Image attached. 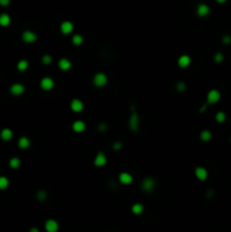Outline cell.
<instances>
[{
	"mask_svg": "<svg viewBox=\"0 0 231 232\" xmlns=\"http://www.w3.org/2000/svg\"><path fill=\"white\" fill-rule=\"evenodd\" d=\"M22 39H23L25 43H34L37 40V34L32 32V31H25L23 35H22Z\"/></svg>",
	"mask_w": 231,
	"mask_h": 232,
	"instance_id": "5",
	"label": "cell"
},
{
	"mask_svg": "<svg viewBox=\"0 0 231 232\" xmlns=\"http://www.w3.org/2000/svg\"><path fill=\"white\" fill-rule=\"evenodd\" d=\"M154 187H155V181L152 178H146L142 183V189L145 190V191H151V190L154 189Z\"/></svg>",
	"mask_w": 231,
	"mask_h": 232,
	"instance_id": "9",
	"label": "cell"
},
{
	"mask_svg": "<svg viewBox=\"0 0 231 232\" xmlns=\"http://www.w3.org/2000/svg\"><path fill=\"white\" fill-rule=\"evenodd\" d=\"M206 106H207V105H206V104H204V105H203V108H202V109H201V112H203V111H204V110L206 109Z\"/></svg>",
	"mask_w": 231,
	"mask_h": 232,
	"instance_id": "36",
	"label": "cell"
},
{
	"mask_svg": "<svg viewBox=\"0 0 231 232\" xmlns=\"http://www.w3.org/2000/svg\"><path fill=\"white\" fill-rule=\"evenodd\" d=\"M58 66H59V68L61 70L67 71V70L70 69L72 62H70V60H68L67 58H61V59L59 60V62H58Z\"/></svg>",
	"mask_w": 231,
	"mask_h": 232,
	"instance_id": "15",
	"label": "cell"
},
{
	"mask_svg": "<svg viewBox=\"0 0 231 232\" xmlns=\"http://www.w3.org/2000/svg\"><path fill=\"white\" fill-rule=\"evenodd\" d=\"M222 42L224 44H230L231 43V37L230 35H224L222 37Z\"/></svg>",
	"mask_w": 231,
	"mask_h": 232,
	"instance_id": "32",
	"label": "cell"
},
{
	"mask_svg": "<svg viewBox=\"0 0 231 232\" xmlns=\"http://www.w3.org/2000/svg\"><path fill=\"white\" fill-rule=\"evenodd\" d=\"M201 139L203 142H210L212 139V133L210 130H203L201 133Z\"/></svg>",
	"mask_w": 231,
	"mask_h": 232,
	"instance_id": "23",
	"label": "cell"
},
{
	"mask_svg": "<svg viewBox=\"0 0 231 232\" xmlns=\"http://www.w3.org/2000/svg\"><path fill=\"white\" fill-rule=\"evenodd\" d=\"M46 198V191L41 190V191L37 192V199H39V200H44Z\"/></svg>",
	"mask_w": 231,
	"mask_h": 232,
	"instance_id": "30",
	"label": "cell"
},
{
	"mask_svg": "<svg viewBox=\"0 0 231 232\" xmlns=\"http://www.w3.org/2000/svg\"><path fill=\"white\" fill-rule=\"evenodd\" d=\"M99 129L101 130V131H104V130L107 129V125L106 123H100V126H99Z\"/></svg>",
	"mask_w": 231,
	"mask_h": 232,
	"instance_id": "35",
	"label": "cell"
},
{
	"mask_svg": "<svg viewBox=\"0 0 231 232\" xmlns=\"http://www.w3.org/2000/svg\"><path fill=\"white\" fill-rule=\"evenodd\" d=\"M9 2H10V0H0V5H1L2 7L8 6V5H9Z\"/></svg>",
	"mask_w": 231,
	"mask_h": 232,
	"instance_id": "34",
	"label": "cell"
},
{
	"mask_svg": "<svg viewBox=\"0 0 231 232\" xmlns=\"http://www.w3.org/2000/svg\"><path fill=\"white\" fill-rule=\"evenodd\" d=\"M85 122L82 121V120H76L75 122L73 123V130L75 133H83L85 130Z\"/></svg>",
	"mask_w": 231,
	"mask_h": 232,
	"instance_id": "17",
	"label": "cell"
},
{
	"mask_svg": "<svg viewBox=\"0 0 231 232\" xmlns=\"http://www.w3.org/2000/svg\"><path fill=\"white\" fill-rule=\"evenodd\" d=\"M72 42H73L74 45H81V44L84 42V40H83L82 35L76 34V35H74V37H73V39H72Z\"/></svg>",
	"mask_w": 231,
	"mask_h": 232,
	"instance_id": "25",
	"label": "cell"
},
{
	"mask_svg": "<svg viewBox=\"0 0 231 232\" xmlns=\"http://www.w3.org/2000/svg\"><path fill=\"white\" fill-rule=\"evenodd\" d=\"M223 60H224V57H223V54H222V53L218 52V53H215V54H214V61H215V62L220 63V62H222Z\"/></svg>",
	"mask_w": 231,
	"mask_h": 232,
	"instance_id": "29",
	"label": "cell"
},
{
	"mask_svg": "<svg viewBox=\"0 0 231 232\" xmlns=\"http://www.w3.org/2000/svg\"><path fill=\"white\" fill-rule=\"evenodd\" d=\"M9 185V180L7 179L6 177H0V190L6 189Z\"/></svg>",
	"mask_w": 231,
	"mask_h": 232,
	"instance_id": "27",
	"label": "cell"
},
{
	"mask_svg": "<svg viewBox=\"0 0 231 232\" xmlns=\"http://www.w3.org/2000/svg\"><path fill=\"white\" fill-rule=\"evenodd\" d=\"M42 62L44 63V65L51 63L52 62V57L50 56V54H44V56L42 57Z\"/></svg>",
	"mask_w": 231,
	"mask_h": 232,
	"instance_id": "28",
	"label": "cell"
},
{
	"mask_svg": "<svg viewBox=\"0 0 231 232\" xmlns=\"http://www.w3.org/2000/svg\"><path fill=\"white\" fill-rule=\"evenodd\" d=\"M31 145V142L30 139L27 138V137H20V140H18V146H20V148L22 149H26L28 148V146Z\"/></svg>",
	"mask_w": 231,
	"mask_h": 232,
	"instance_id": "19",
	"label": "cell"
},
{
	"mask_svg": "<svg viewBox=\"0 0 231 232\" xmlns=\"http://www.w3.org/2000/svg\"><path fill=\"white\" fill-rule=\"evenodd\" d=\"M93 83L96 87H103L108 83V77H107L106 74L103 73H98L94 75V78H93Z\"/></svg>",
	"mask_w": 231,
	"mask_h": 232,
	"instance_id": "1",
	"label": "cell"
},
{
	"mask_svg": "<svg viewBox=\"0 0 231 232\" xmlns=\"http://www.w3.org/2000/svg\"><path fill=\"white\" fill-rule=\"evenodd\" d=\"M9 165L11 166L13 169H17V168H20V160L18 159V157H13V159L9 161Z\"/></svg>",
	"mask_w": 231,
	"mask_h": 232,
	"instance_id": "26",
	"label": "cell"
},
{
	"mask_svg": "<svg viewBox=\"0 0 231 232\" xmlns=\"http://www.w3.org/2000/svg\"><path fill=\"white\" fill-rule=\"evenodd\" d=\"M186 90V84L182 83V82H179L178 84H177V91H179V92H182V91Z\"/></svg>",
	"mask_w": 231,
	"mask_h": 232,
	"instance_id": "31",
	"label": "cell"
},
{
	"mask_svg": "<svg viewBox=\"0 0 231 232\" xmlns=\"http://www.w3.org/2000/svg\"><path fill=\"white\" fill-rule=\"evenodd\" d=\"M195 176H196V178H197L198 180L205 181V180L207 179L208 172H207V170L205 169V168H203V166H197V168L195 169Z\"/></svg>",
	"mask_w": 231,
	"mask_h": 232,
	"instance_id": "6",
	"label": "cell"
},
{
	"mask_svg": "<svg viewBox=\"0 0 231 232\" xmlns=\"http://www.w3.org/2000/svg\"><path fill=\"white\" fill-rule=\"evenodd\" d=\"M143 211H144V206L142 204H139V203H136V204H134L132 206V212L135 215H139L141 213H143Z\"/></svg>",
	"mask_w": 231,
	"mask_h": 232,
	"instance_id": "21",
	"label": "cell"
},
{
	"mask_svg": "<svg viewBox=\"0 0 231 232\" xmlns=\"http://www.w3.org/2000/svg\"><path fill=\"white\" fill-rule=\"evenodd\" d=\"M0 137H1V139L2 140H5V142H8V140H10V139L13 138V131L10 129H8V128H5V129L1 130V133H0Z\"/></svg>",
	"mask_w": 231,
	"mask_h": 232,
	"instance_id": "18",
	"label": "cell"
},
{
	"mask_svg": "<svg viewBox=\"0 0 231 232\" xmlns=\"http://www.w3.org/2000/svg\"><path fill=\"white\" fill-rule=\"evenodd\" d=\"M190 61H192L190 57L187 56V54H182V56L179 57L178 65H179V67H181V68H186V67H188L189 65H190Z\"/></svg>",
	"mask_w": 231,
	"mask_h": 232,
	"instance_id": "14",
	"label": "cell"
},
{
	"mask_svg": "<svg viewBox=\"0 0 231 232\" xmlns=\"http://www.w3.org/2000/svg\"><path fill=\"white\" fill-rule=\"evenodd\" d=\"M60 30H61V32H63L65 35H67V34H70L74 30L73 23H72V22H69V20L63 22V23H61V25H60Z\"/></svg>",
	"mask_w": 231,
	"mask_h": 232,
	"instance_id": "10",
	"label": "cell"
},
{
	"mask_svg": "<svg viewBox=\"0 0 231 232\" xmlns=\"http://www.w3.org/2000/svg\"><path fill=\"white\" fill-rule=\"evenodd\" d=\"M24 91H25V87H24L23 84H20V83L13 84L11 87H10V93L15 96H18V95H20V94H23Z\"/></svg>",
	"mask_w": 231,
	"mask_h": 232,
	"instance_id": "8",
	"label": "cell"
},
{
	"mask_svg": "<svg viewBox=\"0 0 231 232\" xmlns=\"http://www.w3.org/2000/svg\"><path fill=\"white\" fill-rule=\"evenodd\" d=\"M94 164L95 166H103L107 164V156L104 155L103 152H100L96 154L95 159H94Z\"/></svg>",
	"mask_w": 231,
	"mask_h": 232,
	"instance_id": "11",
	"label": "cell"
},
{
	"mask_svg": "<svg viewBox=\"0 0 231 232\" xmlns=\"http://www.w3.org/2000/svg\"><path fill=\"white\" fill-rule=\"evenodd\" d=\"M58 229H59V226L56 220L50 219L46 222V230L48 232H56Z\"/></svg>",
	"mask_w": 231,
	"mask_h": 232,
	"instance_id": "13",
	"label": "cell"
},
{
	"mask_svg": "<svg viewBox=\"0 0 231 232\" xmlns=\"http://www.w3.org/2000/svg\"><path fill=\"white\" fill-rule=\"evenodd\" d=\"M225 119H227V116H225V113L223 112V111H219V112L215 114V120H216L219 123H223L225 121Z\"/></svg>",
	"mask_w": 231,
	"mask_h": 232,
	"instance_id": "24",
	"label": "cell"
},
{
	"mask_svg": "<svg viewBox=\"0 0 231 232\" xmlns=\"http://www.w3.org/2000/svg\"><path fill=\"white\" fill-rule=\"evenodd\" d=\"M70 109L73 110L74 112H81L83 109H84V104L81 100L75 99L70 102Z\"/></svg>",
	"mask_w": 231,
	"mask_h": 232,
	"instance_id": "12",
	"label": "cell"
},
{
	"mask_svg": "<svg viewBox=\"0 0 231 232\" xmlns=\"http://www.w3.org/2000/svg\"><path fill=\"white\" fill-rule=\"evenodd\" d=\"M207 102L210 104H214V103H218L221 99V93L219 92L218 90H211L207 93Z\"/></svg>",
	"mask_w": 231,
	"mask_h": 232,
	"instance_id": "3",
	"label": "cell"
},
{
	"mask_svg": "<svg viewBox=\"0 0 231 232\" xmlns=\"http://www.w3.org/2000/svg\"><path fill=\"white\" fill-rule=\"evenodd\" d=\"M28 68V62H27V60H20L18 61V63H17V69L20 70V71H25V70Z\"/></svg>",
	"mask_w": 231,
	"mask_h": 232,
	"instance_id": "22",
	"label": "cell"
},
{
	"mask_svg": "<svg viewBox=\"0 0 231 232\" xmlns=\"http://www.w3.org/2000/svg\"><path fill=\"white\" fill-rule=\"evenodd\" d=\"M216 1H218L219 3H223V2H225L227 0H216Z\"/></svg>",
	"mask_w": 231,
	"mask_h": 232,
	"instance_id": "38",
	"label": "cell"
},
{
	"mask_svg": "<svg viewBox=\"0 0 231 232\" xmlns=\"http://www.w3.org/2000/svg\"><path fill=\"white\" fill-rule=\"evenodd\" d=\"M31 232H39V230L37 228H34V229H31Z\"/></svg>",
	"mask_w": 231,
	"mask_h": 232,
	"instance_id": "37",
	"label": "cell"
},
{
	"mask_svg": "<svg viewBox=\"0 0 231 232\" xmlns=\"http://www.w3.org/2000/svg\"><path fill=\"white\" fill-rule=\"evenodd\" d=\"M119 180H120V183H124V185H129V183H132V181H133V176L128 172H122V173H120V176H119Z\"/></svg>",
	"mask_w": 231,
	"mask_h": 232,
	"instance_id": "16",
	"label": "cell"
},
{
	"mask_svg": "<svg viewBox=\"0 0 231 232\" xmlns=\"http://www.w3.org/2000/svg\"><path fill=\"white\" fill-rule=\"evenodd\" d=\"M10 24V17L9 15H7V14H1L0 15V25L3 27L8 26Z\"/></svg>",
	"mask_w": 231,
	"mask_h": 232,
	"instance_id": "20",
	"label": "cell"
},
{
	"mask_svg": "<svg viewBox=\"0 0 231 232\" xmlns=\"http://www.w3.org/2000/svg\"><path fill=\"white\" fill-rule=\"evenodd\" d=\"M113 149H116V151H118V149H120L122 147V145H121V143L120 142H116L115 144H113Z\"/></svg>",
	"mask_w": 231,
	"mask_h": 232,
	"instance_id": "33",
	"label": "cell"
},
{
	"mask_svg": "<svg viewBox=\"0 0 231 232\" xmlns=\"http://www.w3.org/2000/svg\"><path fill=\"white\" fill-rule=\"evenodd\" d=\"M129 127L133 131H137L139 127V118L138 114L136 112H133L132 116H130V119H129Z\"/></svg>",
	"mask_w": 231,
	"mask_h": 232,
	"instance_id": "7",
	"label": "cell"
},
{
	"mask_svg": "<svg viewBox=\"0 0 231 232\" xmlns=\"http://www.w3.org/2000/svg\"><path fill=\"white\" fill-rule=\"evenodd\" d=\"M210 13H211V8H210L206 3H199L197 6L196 14H197L199 17H206L210 15Z\"/></svg>",
	"mask_w": 231,
	"mask_h": 232,
	"instance_id": "4",
	"label": "cell"
},
{
	"mask_svg": "<svg viewBox=\"0 0 231 232\" xmlns=\"http://www.w3.org/2000/svg\"><path fill=\"white\" fill-rule=\"evenodd\" d=\"M40 86L43 91H51L54 87V82L50 77H43L40 82Z\"/></svg>",
	"mask_w": 231,
	"mask_h": 232,
	"instance_id": "2",
	"label": "cell"
}]
</instances>
